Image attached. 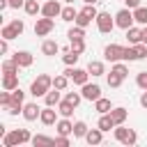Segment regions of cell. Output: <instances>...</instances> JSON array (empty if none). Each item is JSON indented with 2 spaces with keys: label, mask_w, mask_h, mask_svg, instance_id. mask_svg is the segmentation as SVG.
Masks as SVG:
<instances>
[{
  "label": "cell",
  "mask_w": 147,
  "mask_h": 147,
  "mask_svg": "<svg viewBox=\"0 0 147 147\" xmlns=\"http://www.w3.org/2000/svg\"><path fill=\"white\" fill-rule=\"evenodd\" d=\"M28 142H32V136L28 129H11L2 136L5 147H18V145H28Z\"/></svg>",
  "instance_id": "cell-1"
},
{
  "label": "cell",
  "mask_w": 147,
  "mask_h": 147,
  "mask_svg": "<svg viewBox=\"0 0 147 147\" xmlns=\"http://www.w3.org/2000/svg\"><path fill=\"white\" fill-rule=\"evenodd\" d=\"M48 90H53V76H48V74H39V76L32 80V85H30V94H32L34 99H37V96H46Z\"/></svg>",
  "instance_id": "cell-2"
},
{
  "label": "cell",
  "mask_w": 147,
  "mask_h": 147,
  "mask_svg": "<svg viewBox=\"0 0 147 147\" xmlns=\"http://www.w3.org/2000/svg\"><path fill=\"white\" fill-rule=\"evenodd\" d=\"M113 133H115V140H117V142H122V145H126V147H131V145H136V142H138V133H136L133 129L122 126V124H117V126L113 129Z\"/></svg>",
  "instance_id": "cell-3"
},
{
  "label": "cell",
  "mask_w": 147,
  "mask_h": 147,
  "mask_svg": "<svg viewBox=\"0 0 147 147\" xmlns=\"http://www.w3.org/2000/svg\"><path fill=\"white\" fill-rule=\"evenodd\" d=\"M96 16H99V11H96V7L94 5H85L80 11H78V16H76V25H80V28H87L92 21H96Z\"/></svg>",
  "instance_id": "cell-4"
},
{
  "label": "cell",
  "mask_w": 147,
  "mask_h": 147,
  "mask_svg": "<svg viewBox=\"0 0 147 147\" xmlns=\"http://www.w3.org/2000/svg\"><path fill=\"white\" fill-rule=\"evenodd\" d=\"M96 30L101 32V34H108V32H113L117 25H115V16H110V11H99V16H96Z\"/></svg>",
  "instance_id": "cell-5"
},
{
  "label": "cell",
  "mask_w": 147,
  "mask_h": 147,
  "mask_svg": "<svg viewBox=\"0 0 147 147\" xmlns=\"http://www.w3.org/2000/svg\"><path fill=\"white\" fill-rule=\"evenodd\" d=\"M23 30H25V23H23V21H18V18H14L11 23H7V25L0 30V37L11 41V39H16L18 34H23Z\"/></svg>",
  "instance_id": "cell-6"
},
{
  "label": "cell",
  "mask_w": 147,
  "mask_h": 147,
  "mask_svg": "<svg viewBox=\"0 0 147 147\" xmlns=\"http://www.w3.org/2000/svg\"><path fill=\"white\" fill-rule=\"evenodd\" d=\"M133 23H136V18H133V11H131L129 7H124V9H119V11L115 14V25H117V28L129 30Z\"/></svg>",
  "instance_id": "cell-7"
},
{
  "label": "cell",
  "mask_w": 147,
  "mask_h": 147,
  "mask_svg": "<svg viewBox=\"0 0 147 147\" xmlns=\"http://www.w3.org/2000/svg\"><path fill=\"white\" fill-rule=\"evenodd\" d=\"M64 76H69L74 80V85H85L87 78H90V71L87 69H78V67H67L64 69Z\"/></svg>",
  "instance_id": "cell-8"
},
{
  "label": "cell",
  "mask_w": 147,
  "mask_h": 147,
  "mask_svg": "<svg viewBox=\"0 0 147 147\" xmlns=\"http://www.w3.org/2000/svg\"><path fill=\"white\" fill-rule=\"evenodd\" d=\"M53 28H55V21L48 18V16H41V18H37V23H34V34H37V37H46V34L53 32Z\"/></svg>",
  "instance_id": "cell-9"
},
{
  "label": "cell",
  "mask_w": 147,
  "mask_h": 147,
  "mask_svg": "<svg viewBox=\"0 0 147 147\" xmlns=\"http://www.w3.org/2000/svg\"><path fill=\"white\" fill-rule=\"evenodd\" d=\"M103 57H106L108 62H119V60L124 57V46H119V44H108V46L103 48Z\"/></svg>",
  "instance_id": "cell-10"
},
{
  "label": "cell",
  "mask_w": 147,
  "mask_h": 147,
  "mask_svg": "<svg viewBox=\"0 0 147 147\" xmlns=\"http://www.w3.org/2000/svg\"><path fill=\"white\" fill-rule=\"evenodd\" d=\"M80 94H83V99H87V101H96V99L101 96V87H99L96 83H85V85H80Z\"/></svg>",
  "instance_id": "cell-11"
},
{
  "label": "cell",
  "mask_w": 147,
  "mask_h": 147,
  "mask_svg": "<svg viewBox=\"0 0 147 147\" xmlns=\"http://www.w3.org/2000/svg\"><path fill=\"white\" fill-rule=\"evenodd\" d=\"M60 14H62V5H60L57 0H48V2L41 5V16L55 18V16H60Z\"/></svg>",
  "instance_id": "cell-12"
},
{
  "label": "cell",
  "mask_w": 147,
  "mask_h": 147,
  "mask_svg": "<svg viewBox=\"0 0 147 147\" xmlns=\"http://www.w3.org/2000/svg\"><path fill=\"white\" fill-rule=\"evenodd\" d=\"M23 119L25 122H34V119H39V115H41V108L37 106V103H23Z\"/></svg>",
  "instance_id": "cell-13"
},
{
  "label": "cell",
  "mask_w": 147,
  "mask_h": 147,
  "mask_svg": "<svg viewBox=\"0 0 147 147\" xmlns=\"http://www.w3.org/2000/svg\"><path fill=\"white\" fill-rule=\"evenodd\" d=\"M39 122H41L44 126H53V124L57 122V110H53V106H46V108H41Z\"/></svg>",
  "instance_id": "cell-14"
},
{
  "label": "cell",
  "mask_w": 147,
  "mask_h": 147,
  "mask_svg": "<svg viewBox=\"0 0 147 147\" xmlns=\"http://www.w3.org/2000/svg\"><path fill=\"white\" fill-rule=\"evenodd\" d=\"M14 60H16V64H18L21 69L32 67V62H34V57H32L30 51H16V53H14Z\"/></svg>",
  "instance_id": "cell-15"
},
{
  "label": "cell",
  "mask_w": 147,
  "mask_h": 147,
  "mask_svg": "<svg viewBox=\"0 0 147 147\" xmlns=\"http://www.w3.org/2000/svg\"><path fill=\"white\" fill-rule=\"evenodd\" d=\"M55 129H57L60 136H71V133H74V122H71L69 117H62V119L55 122Z\"/></svg>",
  "instance_id": "cell-16"
},
{
  "label": "cell",
  "mask_w": 147,
  "mask_h": 147,
  "mask_svg": "<svg viewBox=\"0 0 147 147\" xmlns=\"http://www.w3.org/2000/svg\"><path fill=\"white\" fill-rule=\"evenodd\" d=\"M126 39H129V44H131V46L140 44V41H142V28H136V25H131V28L126 30Z\"/></svg>",
  "instance_id": "cell-17"
},
{
  "label": "cell",
  "mask_w": 147,
  "mask_h": 147,
  "mask_svg": "<svg viewBox=\"0 0 147 147\" xmlns=\"http://www.w3.org/2000/svg\"><path fill=\"white\" fill-rule=\"evenodd\" d=\"M41 53H44L46 57H53L55 53H60V44L53 41V39H46V41L41 44Z\"/></svg>",
  "instance_id": "cell-18"
},
{
  "label": "cell",
  "mask_w": 147,
  "mask_h": 147,
  "mask_svg": "<svg viewBox=\"0 0 147 147\" xmlns=\"http://www.w3.org/2000/svg\"><path fill=\"white\" fill-rule=\"evenodd\" d=\"M44 101H46V106H53V108H57V103L62 101V90H48V94L44 96Z\"/></svg>",
  "instance_id": "cell-19"
},
{
  "label": "cell",
  "mask_w": 147,
  "mask_h": 147,
  "mask_svg": "<svg viewBox=\"0 0 147 147\" xmlns=\"http://www.w3.org/2000/svg\"><path fill=\"white\" fill-rule=\"evenodd\" d=\"M96 126H99V129H101V131L106 133V131L115 129L117 124H115V119H113V115H110V113H103V115L99 117V124H96Z\"/></svg>",
  "instance_id": "cell-20"
},
{
  "label": "cell",
  "mask_w": 147,
  "mask_h": 147,
  "mask_svg": "<svg viewBox=\"0 0 147 147\" xmlns=\"http://www.w3.org/2000/svg\"><path fill=\"white\" fill-rule=\"evenodd\" d=\"M101 140H103V131L96 126V129H90L87 131V136H85V142L87 145H101Z\"/></svg>",
  "instance_id": "cell-21"
},
{
  "label": "cell",
  "mask_w": 147,
  "mask_h": 147,
  "mask_svg": "<svg viewBox=\"0 0 147 147\" xmlns=\"http://www.w3.org/2000/svg\"><path fill=\"white\" fill-rule=\"evenodd\" d=\"M18 87V74H5L2 76V90H16Z\"/></svg>",
  "instance_id": "cell-22"
},
{
  "label": "cell",
  "mask_w": 147,
  "mask_h": 147,
  "mask_svg": "<svg viewBox=\"0 0 147 147\" xmlns=\"http://www.w3.org/2000/svg\"><path fill=\"white\" fill-rule=\"evenodd\" d=\"M94 110H96L99 115H103V113H110V110H113V103H110V99H103V96H99V99L94 101Z\"/></svg>",
  "instance_id": "cell-23"
},
{
  "label": "cell",
  "mask_w": 147,
  "mask_h": 147,
  "mask_svg": "<svg viewBox=\"0 0 147 147\" xmlns=\"http://www.w3.org/2000/svg\"><path fill=\"white\" fill-rule=\"evenodd\" d=\"M78 57H80V53H76V51H71V48H64V55H62V62H64L67 67H76V62H78Z\"/></svg>",
  "instance_id": "cell-24"
},
{
  "label": "cell",
  "mask_w": 147,
  "mask_h": 147,
  "mask_svg": "<svg viewBox=\"0 0 147 147\" xmlns=\"http://www.w3.org/2000/svg\"><path fill=\"white\" fill-rule=\"evenodd\" d=\"M74 110H76V106H74V103H69L67 99H62V101L57 103V113H60L62 117H71V115H74Z\"/></svg>",
  "instance_id": "cell-25"
},
{
  "label": "cell",
  "mask_w": 147,
  "mask_h": 147,
  "mask_svg": "<svg viewBox=\"0 0 147 147\" xmlns=\"http://www.w3.org/2000/svg\"><path fill=\"white\" fill-rule=\"evenodd\" d=\"M110 115H113L115 124H124V122H126V117H129V110H126V108H122V106H117V108H113V110H110Z\"/></svg>",
  "instance_id": "cell-26"
},
{
  "label": "cell",
  "mask_w": 147,
  "mask_h": 147,
  "mask_svg": "<svg viewBox=\"0 0 147 147\" xmlns=\"http://www.w3.org/2000/svg\"><path fill=\"white\" fill-rule=\"evenodd\" d=\"M23 9H25L28 16H37V14H41V5H39V0H25Z\"/></svg>",
  "instance_id": "cell-27"
},
{
  "label": "cell",
  "mask_w": 147,
  "mask_h": 147,
  "mask_svg": "<svg viewBox=\"0 0 147 147\" xmlns=\"http://www.w3.org/2000/svg\"><path fill=\"white\" fill-rule=\"evenodd\" d=\"M87 71H90L94 78L106 74V69H103V62H99V60H90V64H87Z\"/></svg>",
  "instance_id": "cell-28"
},
{
  "label": "cell",
  "mask_w": 147,
  "mask_h": 147,
  "mask_svg": "<svg viewBox=\"0 0 147 147\" xmlns=\"http://www.w3.org/2000/svg\"><path fill=\"white\" fill-rule=\"evenodd\" d=\"M48 145H55V138H48V136H32V147H48Z\"/></svg>",
  "instance_id": "cell-29"
},
{
  "label": "cell",
  "mask_w": 147,
  "mask_h": 147,
  "mask_svg": "<svg viewBox=\"0 0 147 147\" xmlns=\"http://www.w3.org/2000/svg\"><path fill=\"white\" fill-rule=\"evenodd\" d=\"M76 16H78V11L74 9V5H67V7H62V14H60V18H62V21L71 23V21H76Z\"/></svg>",
  "instance_id": "cell-30"
},
{
  "label": "cell",
  "mask_w": 147,
  "mask_h": 147,
  "mask_svg": "<svg viewBox=\"0 0 147 147\" xmlns=\"http://www.w3.org/2000/svg\"><path fill=\"white\" fill-rule=\"evenodd\" d=\"M133 18H136V23H140V25H147V7L138 5V7L133 9Z\"/></svg>",
  "instance_id": "cell-31"
},
{
  "label": "cell",
  "mask_w": 147,
  "mask_h": 147,
  "mask_svg": "<svg viewBox=\"0 0 147 147\" xmlns=\"http://www.w3.org/2000/svg\"><path fill=\"white\" fill-rule=\"evenodd\" d=\"M110 71H113V74H117V76H122V78H126V76H129V67H126L122 60H119V62H113Z\"/></svg>",
  "instance_id": "cell-32"
},
{
  "label": "cell",
  "mask_w": 147,
  "mask_h": 147,
  "mask_svg": "<svg viewBox=\"0 0 147 147\" xmlns=\"http://www.w3.org/2000/svg\"><path fill=\"white\" fill-rule=\"evenodd\" d=\"M69 80H71L69 76L60 74V76H55V78H53V87H55V90H67V87H69Z\"/></svg>",
  "instance_id": "cell-33"
},
{
  "label": "cell",
  "mask_w": 147,
  "mask_h": 147,
  "mask_svg": "<svg viewBox=\"0 0 147 147\" xmlns=\"http://www.w3.org/2000/svg\"><path fill=\"white\" fill-rule=\"evenodd\" d=\"M18 64H16V60L11 57V60H5L2 62V74H18Z\"/></svg>",
  "instance_id": "cell-34"
},
{
  "label": "cell",
  "mask_w": 147,
  "mask_h": 147,
  "mask_svg": "<svg viewBox=\"0 0 147 147\" xmlns=\"http://www.w3.org/2000/svg\"><path fill=\"white\" fill-rule=\"evenodd\" d=\"M87 124L85 122H74V138H85L87 136Z\"/></svg>",
  "instance_id": "cell-35"
},
{
  "label": "cell",
  "mask_w": 147,
  "mask_h": 147,
  "mask_svg": "<svg viewBox=\"0 0 147 147\" xmlns=\"http://www.w3.org/2000/svg\"><path fill=\"white\" fill-rule=\"evenodd\" d=\"M67 37H69V39H85V28H80V25L74 23V28L67 32Z\"/></svg>",
  "instance_id": "cell-36"
},
{
  "label": "cell",
  "mask_w": 147,
  "mask_h": 147,
  "mask_svg": "<svg viewBox=\"0 0 147 147\" xmlns=\"http://www.w3.org/2000/svg\"><path fill=\"white\" fill-rule=\"evenodd\" d=\"M2 108H5L7 115H18V113H23V103H16V101H9V103L2 106Z\"/></svg>",
  "instance_id": "cell-37"
},
{
  "label": "cell",
  "mask_w": 147,
  "mask_h": 147,
  "mask_svg": "<svg viewBox=\"0 0 147 147\" xmlns=\"http://www.w3.org/2000/svg\"><path fill=\"white\" fill-rule=\"evenodd\" d=\"M124 62H133V60H138V55H136V46H124V57H122Z\"/></svg>",
  "instance_id": "cell-38"
},
{
  "label": "cell",
  "mask_w": 147,
  "mask_h": 147,
  "mask_svg": "<svg viewBox=\"0 0 147 147\" xmlns=\"http://www.w3.org/2000/svg\"><path fill=\"white\" fill-rule=\"evenodd\" d=\"M64 99H67L69 103H74V106H78V103L83 101V94H80V92H67V94H64Z\"/></svg>",
  "instance_id": "cell-39"
},
{
  "label": "cell",
  "mask_w": 147,
  "mask_h": 147,
  "mask_svg": "<svg viewBox=\"0 0 147 147\" xmlns=\"http://www.w3.org/2000/svg\"><path fill=\"white\" fill-rule=\"evenodd\" d=\"M69 44H71V51H76V53L85 51V39H69Z\"/></svg>",
  "instance_id": "cell-40"
},
{
  "label": "cell",
  "mask_w": 147,
  "mask_h": 147,
  "mask_svg": "<svg viewBox=\"0 0 147 147\" xmlns=\"http://www.w3.org/2000/svg\"><path fill=\"white\" fill-rule=\"evenodd\" d=\"M122 80H124L122 76H117V74H113V71L108 74V87H119V85H122Z\"/></svg>",
  "instance_id": "cell-41"
},
{
  "label": "cell",
  "mask_w": 147,
  "mask_h": 147,
  "mask_svg": "<svg viewBox=\"0 0 147 147\" xmlns=\"http://www.w3.org/2000/svg\"><path fill=\"white\" fill-rule=\"evenodd\" d=\"M11 101H16V103H23V101H25V92H23L21 87L11 90Z\"/></svg>",
  "instance_id": "cell-42"
},
{
  "label": "cell",
  "mask_w": 147,
  "mask_h": 147,
  "mask_svg": "<svg viewBox=\"0 0 147 147\" xmlns=\"http://www.w3.org/2000/svg\"><path fill=\"white\" fill-rule=\"evenodd\" d=\"M136 85H138L140 90H147V71H140V74L136 76Z\"/></svg>",
  "instance_id": "cell-43"
},
{
  "label": "cell",
  "mask_w": 147,
  "mask_h": 147,
  "mask_svg": "<svg viewBox=\"0 0 147 147\" xmlns=\"http://www.w3.org/2000/svg\"><path fill=\"white\" fill-rule=\"evenodd\" d=\"M136 55H138V60H142V57H147V44H145V41H140V44H136Z\"/></svg>",
  "instance_id": "cell-44"
},
{
  "label": "cell",
  "mask_w": 147,
  "mask_h": 147,
  "mask_svg": "<svg viewBox=\"0 0 147 147\" xmlns=\"http://www.w3.org/2000/svg\"><path fill=\"white\" fill-rule=\"evenodd\" d=\"M55 145H60V147H69V136H60V133H57Z\"/></svg>",
  "instance_id": "cell-45"
},
{
  "label": "cell",
  "mask_w": 147,
  "mask_h": 147,
  "mask_svg": "<svg viewBox=\"0 0 147 147\" xmlns=\"http://www.w3.org/2000/svg\"><path fill=\"white\" fill-rule=\"evenodd\" d=\"M7 5H9L11 9H18V7H23V5H25V0H7Z\"/></svg>",
  "instance_id": "cell-46"
},
{
  "label": "cell",
  "mask_w": 147,
  "mask_h": 147,
  "mask_svg": "<svg viewBox=\"0 0 147 147\" xmlns=\"http://www.w3.org/2000/svg\"><path fill=\"white\" fill-rule=\"evenodd\" d=\"M7 51H9V39H2V41H0V53L5 55Z\"/></svg>",
  "instance_id": "cell-47"
},
{
  "label": "cell",
  "mask_w": 147,
  "mask_h": 147,
  "mask_svg": "<svg viewBox=\"0 0 147 147\" xmlns=\"http://www.w3.org/2000/svg\"><path fill=\"white\" fill-rule=\"evenodd\" d=\"M124 5H126L129 9H136V7L140 5V0H124Z\"/></svg>",
  "instance_id": "cell-48"
},
{
  "label": "cell",
  "mask_w": 147,
  "mask_h": 147,
  "mask_svg": "<svg viewBox=\"0 0 147 147\" xmlns=\"http://www.w3.org/2000/svg\"><path fill=\"white\" fill-rule=\"evenodd\" d=\"M140 106L147 108V90H142V94H140Z\"/></svg>",
  "instance_id": "cell-49"
},
{
  "label": "cell",
  "mask_w": 147,
  "mask_h": 147,
  "mask_svg": "<svg viewBox=\"0 0 147 147\" xmlns=\"http://www.w3.org/2000/svg\"><path fill=\"white\" fill-rule=\"evenodd\" d=\"M142 41H145V44H147V25H145V28H142Z\"/></svg>",
  "instance_id": "cell-50"
},
{
  "label": "cell",
  "mask_w": 147,
  "mask_h": 147,
  "mask_svg": "<svg viewBox=\"0 0 147 147\" xmlns=\"http://www.w3.org/2000/svg\"><path fill=\"white\" fill-rule=\"evenodd\" d=\"M83 2H85V5H96L99 0H83Z\"/></svg>",
  "instance_id": "cell-51"
},
{
  "label": "cell",
  "mask_w": 147,
  "mask_h": 147,
  "mask_svg": "<svg viewBox=\"0 0 147 147\" xmlns=\"http://www.w3.org/2000/svg\"><path fill=\"white\" fill-rule=\"evenodd\" d=\"M64 2H67V5H74V2H76V0H64Z\"/></svg>",
  "instance_id": "cell-52"
}]
</instances>
